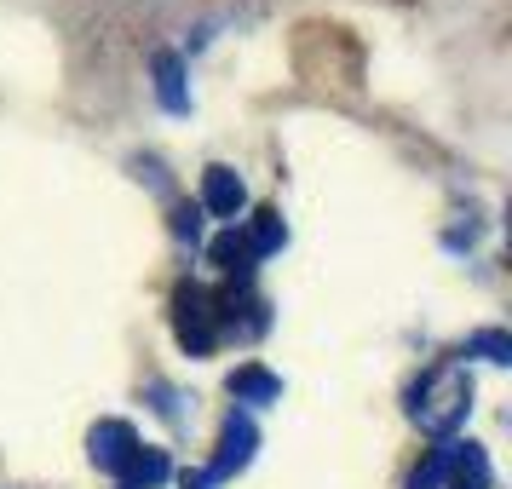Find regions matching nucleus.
<instances>
[{
    "instance_id": "nucleus-12",
    "label": "nucleus",
    "mask_w": 512,
    "mask_h": 489,
    "mask_svg": "<svg viewBox=\"0 0 512 489\" xmlns=\"http://www.w3.org/2000/svg\"><path fill=\"white\" fill-rule=\"evenodd\" d=\"M466 357H484V363H512V340L507 328H478V334H466Z\"/></svg>"
},
{
    "instance_id": "nucleus-8",
    "label": "nucleus",
    "mask_w": 512,
    "mask_h": 489,
    "mask_svg": "<svg viewBox=\"0 0 512 489\" xmlns=\"http://www.w3.org/2000/svg\"><path fill=\"white\" fill-rule=\"evenodd\" d=\"M242 242H248V254L254 259H271L288 242V225H282L277 208H259L254 219H242Z\"/></svg>"
},
{
    "instance_id": "nucleus-7",
    "label": "nucleus",
    "mask_w": 512,
    "mask_h": 489,
    "mask_svg": "<svg viewBox=\"0 0 512 489\" xmlns=\"http://www.w3.org/2000/svg\"><path fill=\"white\" fill-rule=\"evenodd\" d=\"M443 489H495V466H489L484 443L461 438V449H455V466H449Z\"/></svg>"
},
{
    "instance_id": "nucleus-9",
    "label": "nucleus",
    "mask_w": 512,
    "mask_h": 489,
    "mask_svg": "<svg viewBox=\"0 0 512 489\" xmlns=\"http://www.w3.org/2000/svg\"><path fill=\"white\" fill-rule=\"evenodd\" d=\"M167 478H173V461H167V449H156V443H144L139 461H133V472L121 478L116 489H162Z\"/></svg>"
},
{
    "instance_id": "nucleus-10",
    "label": "nucleus",
    "mask_w": 512,
    "mask_h": 489,
    "mask_svg": "<svg viewBox=\"0 0 512 489\" xmlns=\"http://www.w3.org/2000/svg\"><path fill=\"white\" fill-rule=\"evenodd\" d=\"M455 449H461V438H438V443H432V449H426V461L415 466L409 489H443L449 466H455Z\"/></svg>"
},
{
    "instance_id": "nucleus-13",
    "label": "nucleus",
    "mask_w": 512,
    "mask_h": 489,
    "mask_svg": "<svg viewBox=\"0 0 512 489\" xmlns=\"http://www.w3.org/2000/svg\"><path fill=\"white\" fill-rule=\"evenodd\" d=\"M144 397H150V409H156L162 420H173V426H185V397L173 392V386H162V380H150V386H144Z\"/></svg>"
},
{
    "instance_id": "nucleus-3",
    "label": "nucleus",
    "mask_w": 512,
    "mask_h": 489,
    "mask_svg": "<svg viewBox=\"0 0 512 489\" xmlns=\"http://www.w3.org/2000/svg\"><path fill=\"white\" fill-rule=\"evenodd\" d=\"M144 438L127 426V420H98L93 432H87V461L98 466V472H110V478H127L133 472V461H139Z\"/></svg>"
},
{
    "instance_id": "nucleus-4",
    "label": "nucleus",
    "mask_w": 512,
    "mask_h": 489,
    "mask_svg": "<svg viewBox=\"0 0 512 489\" xmlns=\"http://www.w3.org/2000/svg\"><path fill=\"white\" fill-rule=\"evenodd\" d=\"M196 208L236 225V213L248 208V185L236 179V167H208V173H202V202H196Z\"/></svg>"
},
{
    "instance_id": "nucleus-1",
    "label": "nucleus",
    "mask_w": 512,
    "mask_h": 489,
    "mask_svg": "<svg viewBox=\"0 0 512 489\" xmlns=\"http://www.w3.org/2000/svg\"><path fill=\"white\" fill-rule=\"evenodd\" d=\"M173 334H179V346L190 357H213L219 351V305H213L208 288H196V282H179L173 288Z\"/></svg>"
},
{
    "instance_id": "nucleus-11",
    "label": "nucleus",
    "mask_w": 512,
    "mask_h": 489,
    "mask_svg": "<svg viewBox=\"0 0 512 489\" xmlns=\"http://www.w3.org/2000/svg\"><path fill=\"white\" fill-rule=\"evenodd\" d=\"M167 225H173V236H179L185 248H202V242H208V213L196 208V202H173V219H167Z\"/></svg>"
},
{
    "instance_id": "nucleus-5",
    "label": "nucleus",
    "mask_w": 512,
    "mask_h": 489,
    "mask_svg": "<svg viewBox=\"0 0 512 489\" xmlns=\"http://www.w3.org/2000/svg\"><path fill=\"white\" fill-rule=\"evenodd\" d=\"M150 75H156V104H162L167 116H190L185 58H179V52H156V58H150Z\"/></svg>"
},
{
    "instance_id": "nucleus-2",
    "label": "nucleus",
    "mask_w": 512,
    "mask_h": 489,
    "mask_svg": "<svg viewBox=\"0 0 512 489\" xmlns=\"http://www.w3.org/2000/svg\"><path fill=\"white\" fill-rule=\"evenodd\" d=\"M254 449H259V426L248 409H231L225 415V426H219V449H213V461L202 466V478L208 484H225V478H236L242 466L254 461Z\"/></svg>"
},
{
    "instance_id": "nucleus-6",
    "label": "nucleus",
    "mask_w": 512,
    "mask_h": 489,
    "mask_svg": "<svg viewBox=\"0 0 512 489\" xmlns=\"http://www.w3.org/2000/svg\"><path fill=\"white\" fill-rule=\"evenodd\" d=\"M225 392L242 403V409H265V403H282V380L265 363H242V369L225 380Z\"/></svg>"
}]
</instances>
